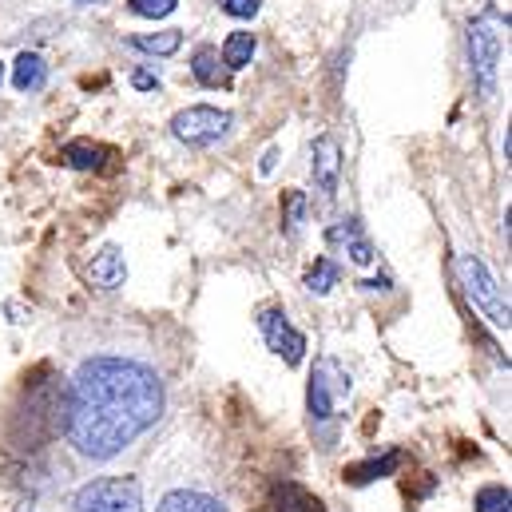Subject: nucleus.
<instances>
[{"label": "nucleus", "instance_id": "obj_1", "mask_svg": "<svg viewBox=\"0 0 512 512\" xmlns=\"http://www.w3.org/2000/svg\"><path fill=\"white\" fill-rule=\"evenodd\" d=\"M68 441L80 457L112 461L163 413V385L131 358H88L68 389Z\"/></svg>", "mask_w": 512, "mask_h": 512}, {"label": "nucleus", "instance_id": "obj_2", "mask_svg": "<svg viewBox=\"0 0 512 512\" xmlns=\"http://www.w3.org/2000/svg\"><path fill=\"white\" fill-rule=\"evenodd\" d=\"M457 282H461L465 298H469V302H473L497 330L509 334V326H512L509 294H505V286L489 274V266H485L477 255H457Z\"/></svg>", "mask_w": 512, "mask_h": 512}, {"label": "nucleus", "instance_id": "obj_3", "mask_svg": "<svg viewBox=\"0 0 512 512\" xmlns=\"http://www.w3.org/2000/svg\"><path fill=\"white\" fill-rule=\"evenodd\" d=\"M501 56H505V40L501 28L493 24V16H481L469 24V72L477 80L481 100L497 96V76H501Z\"/></svg>", "mask_w": 512, "mask_h": 512}, {"label": "nucleus", "instance_id": "obj_4", "mask_svg": "<svg viewBox=\"0 0 512 512\" xmlns=\"http://www.w3.org/2000/svg\"><path fill=\"white\" fill-rule=\"evenodd\" d=\"M72 512H143V489L135 477H96L76 493Z\"/></svg>", "mask_w": 512, "mask_h": 512}, {"label": "nucleus", "instance_id": "obj_5", "mask_svg": "<svg viewBox=\"0 0 512 512\" xmlns=\"http://www.w3.org/2000/svg\"><path fill=\"white\" fill-rule=\"evenodd\" d=\"M350 397V374L338 370V362L322 358L310 374V389H306V405H310V421L314 425H330L338 417V401Z\"/></svg>", "mask_w": 512, "mask_h": 512}, {"label": "nucleus", "instance_id": "obj_6", "mask_svg": "<svg viewBox=\"0 0 512 512\" xmlns=\"http://www.w3.org/2000/svg\"><path fill=\"white\" fill-rule=\"evenodd\" d=\"M231 128V112L223 108H207V104H195V108H183L175 120H171V135L187 147H211L215 139H223Z\"/></svg>", "mask_w": 512, "mask_h": 512}, {"label": "nucleus", "instance_id": "obj_7", "mask_svg": "<svg viewBox=\"0 0 512 512\" xmlns=\"http://www.w3.org/2000/svg\"><path fill=\"white\" fill-rule=\"evenodd\" d=\"M258 326H262V334H266V346H270L286 366H298V362H302L306 338H302V330H294V326L286 322L282 310H262V314H258Z\"/></svg>", "mask_w": 512, "mask_h": 512}, {"label": "nucleus", "instance_id": "obj_8", "mask_svg": "<svg viewBox=\"0 0 512 512\" xmlns=\"http://www.w3.org/2000/svg\"><path fill=\"white\" fill-rule=\"evenodd\" d=\"M342 179V143L334 135H318L314 139V187L322 191V199H334Z\"/></svg>", "mask_w": 512, "mask_h": 512}, {"label": "nucleus", "instance_id": "obj_9", "mask_svg": "<svg viewBox=\"0 0 512 512\" xmlns=\"http://www.w3.org/2000/svg\"><path fill=\"white\" fill-rule=\"evenodd\" d=\"M112 159H116V151L108 143H92V139H72L60 147V163H68L76 171H108Z\"/></svg>", "mask_w": 512, "mask_h": 512}, {"label": "nucleus", "instance_id": "obj_10", "mask_svg": "<svg viewBox=\"0 0 512 512\" xmlns=\"http://www.w3.org/2000/svg\"><path fill=\"white\" fill-rule=\"evenodd\" d=\"M326 243H330V247H346V255L354 258L358 266H370V262H374V247L366 243V235L358 231V223H354V219L334 223V227L326 231Z\"/></svg>", "mask_w": 512, "mask_h": 512}, {"label": "nucleus", "instance_id": "obj_11", "mask_svg": "<svg viewBox=\"0 0 512 512\" xmlns=\"http://www.w3.org/2000/svg\"><path fill=\"white\" fill-rule=\"evenodd\" d=\"M270 505H274V512H326L310 489H302L294 481H278L270 489Z\"/></svg>", "mask_w": 512, "mask_h": 512}, {"label": "nucleus", "instance_id": "obj_12", "mask_svg": "<svg viewBox=\"0 0 512 512\" xmlns=\"http://www.w3.org/2000/svg\"><path fill=\"white\" fill-rule=\"evenodd\" d=\"M88 278L96 286H104V290H116L128 278V262H124V255L116 247H108V251H100V255L88 262Z\"/></svg>", "mask_w": 512, "mask_h": 512}, {"label": "nucleus", "instance_id": "obj_13", "mask_svg": "<svg viewBox=\"0 0 512 512\" xmlns=\"http://www.w3.org/2000/svg\"><path fill=\"white\" fill-rule=\"evenodd\" d=\"M401 461H405V453H401V449H389V453L374 457V461L350 465V469H346V481H350V485H374V481L389 477V473H393V469H397Z\"/></svg>", "mask_w": 512, "mask_h": 512}, {"label": "nucleus", "instance_id": "obj_14", "mask_svg": "<svg viewBox=\"0 0 512 512\" xmlns=\"http://www.w3.org/2000/svg\"><path fill=\"white\" fill-rule=\"evenodd\" d=\"M155 512H227L215 497H207V493H195V489H175V493H167L163 501H159V509Z\"/></svg>", "mask_w": 512, "mask_h": 512}, {"label": "nucleus", "instance_id": "obj_15", "mask_svg": "<svg viewBox=\"0 0 512 512\" xmlns=\"http://www.w3.org/2000/svg\"><path fill=\"white\" fill-rule=\"evenodd\" d=\"M0 512H32V493L16 469H0Z\"/></svg>", "mask_w": 512, "mask_h": 512}, {"label": "nucleus", "instance_id": "obj_16", "mask_svg": "<svg viewBox=\"0 0 512 512\" xmlns=\"http://www.w3.org/2000/svg\"><path fill=\"white\" fill-rule=\"evenodd\" d=\"M44 80H48L44 60H40L36 52H24V56L16 60V68H12V84H16V92H40Z\"/></svg>", "mask_w": 512, "mask_h": 512}, {"label": "nucleus", "instance_id": "obj_17", "mask_svg": "<svg viewBox=\"0 0 512 512\" xmlns=\"http://www.w3.org/2000/svg\"><path fill=\"white\" fill-rule=\"evenodd\" d=\"M251 56H255V36H251V32H231L227 44H223V56H219V60H223L231 72H239V68L251 64Z\"/></svg>", "mask_w": 512, "mask_h": 512}, {"label": "nucleus", "instance_id": "obj_18", "mask_svg": "<svg viewBox=\"0 0 512 512\" xmlns=\"http://www.w3.org/2000/svg\"><path fill=\"white\" fill-rule=\"evenodd\" d=\"M191 72H195V80H199L203 88H223V84H227V76H223V68H219V52H215V48H199V52H195V60H191Z\"/></svg>", "mask_w": 512, "mask_h": 512}, {"label": "nucleus", "instance_id": "obj_19", "mask_svg": "<svg viewBox=\"0 0 512 512\" xmlns=\"http://www.w3.org/2000/svg\"><path fill=\"white\" fill-rule=\"evenodd\" d=\"M131 48H139V52H147V56H175V52L183 48V32L167 28V32H155V36H135Z\"/></svg>", "mask_w": 512, "mask_h": 512}, {"label": "nucleus", "instance_id": "obj_20", "mask_svg": "<svg viewBox=\"0 0 512 512\" xmlns=\"http://www.w3.org/2000/svg\"><path fill=\"white\" fill-rule=\"evenodd\" d=\"M338 274H342V270H338L330 258H318V262L310 266V274H306V290H310V294H330V290L338 286Z\"/></svg>", "mask_w": 512, "mask_h": 512}, {"label": "nucleus", "instance_id": "obj_21", "mask_svg": "<svg viewBox=\"0 0 512 512\" xmlns=\"http://www.w3.org/2000/svg\"><path fill=\"white\" fill-rule=\"evenodd\" d=\"M282 207H286V215H282L286 235L294 239L298 227H302V215H306V195H302V191H286V195H282Z\"/></svg>", "mask_w": 512, "mask_h": 512}, {"label": "nucleus", "instance_id": "obj_22", "mask_svg": "<svg viewBox=\"0 0 512 512\" xmlns=\"http://www.w3.org/2000/svg\"><path fill=\"white\" fill-rule=\"evenodd\" d=\"M477 512H509V489L505 485H485L477 493Z\"/></svg>", "mask_w": 512, "mask_h": 512}, {"label": "nucleus", "instance_id": "obj_23", "mask_svg": "<svg viewBox=\"0 0 512 512\" xmlns=\"http://www.w3.org/2000/svg\"><path fill=\"white\" fill-rule=\"evenodd\" d=\"M131 12L135 16H147V20H163V16H171L175 12V4L179 0H128Z\"/></svg>", "mask_w": 512, "mask_h": 512}, {"label": "nucleus", "instance_id": "obj_24", "mask_svg": "<svg viewBox=\"0 0 512 512\" xmlns=\"http://www.w3.org/2000/svg\"><path fill=\"white\" fill-rule=\"evenodd\" d=\"M258 4H262V0H223V12L235 16V20H251L258 12Z\"/></svg>", "mask_w": 512, "mask_h": 512}, {"label": "nucleus", "instance_id": "obj_25", "mask_svg": "<svg viewBox=\"0 0 512 512\" xmlns=\"http://www.w3.org/2000/svg\"><path fill=\"white\" fill-rule=\"evenodd\" d=\"M131 88H139V92H155V88H159V76L139 68V72H131Z\"/></svg>", "mask_w": 512, "mask_h": 512}, {"label": "nucleus", "instance_id": "obj_26", "mask_svg": "<svg viewBox=\"0 0 512 512\" xmlns=\"http://www.w3.org/2000/svg\"><path fill=\"white\" fill-rule=\"evenodd\" d=\"M362 286H366V290H385L389 282H385V278H370V282H362Z\"/></svg>", "mask_w": 512, "mask_h": 512}, {"label": "nucleus", "instance_id": "obj_27", "mask_svg": "<svg viewBox=\"0 0 512 512\" xmlns=\"http://www.w3.org/2000/svg\"><path fill=\"white\" fill-rule=\"evenodd\" d=\"M0 80H4V64H0Z\"/></svg>", "mask_w": 512, "mask_h": 512}, {"label": "nucleus", "instance_id": "obj_28", "mask_svg": "<svg viewBox=\"0 0 512 512\" xmlns=\"http://www.w3.org/2000/svg\"><path fill=\"white\" fill-rule=\"evenodd\" d=\"M80 4H88V0H80Z\"/></svg>", "mask_w": 512, "mask_h": 512}]
</instances>
